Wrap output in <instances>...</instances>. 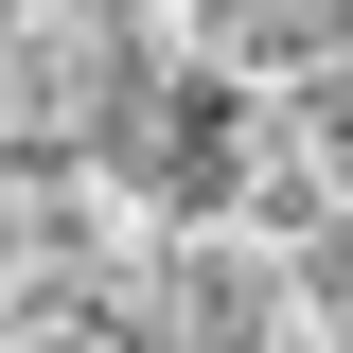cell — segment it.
<instances>
[{
  "label": "cell",
  "instance_id": "obj_1",
  "mask_svg": "<svg viewBox=\"0 0 353 353\" xmlns=\"http://www.w3.org/2000/svg\"><path fill=\"white\" fill-rule=\"evenodd\" d=\"M0 88H18V159H106L159 106V18L141 0H18L0 18Z\"/></svg>",
  "mask_w": 353,
  "mask_h": 353
},
{
  "label": "cell",
  "instance_id": "obj_2",
  "mask_svg": "<svg viewBox=\"0 0 353 353\" xmlns=\"http://www.w3.org/2000/svg\"><path fill=\"white\" fill-rule=\"evenodd\" d=\"M141 353H318V248L265 230V212L176 230L159 301H141Z\"/></svg>",
  "mask_w": 353,
  "mask_h": 353
}]
</instances>
